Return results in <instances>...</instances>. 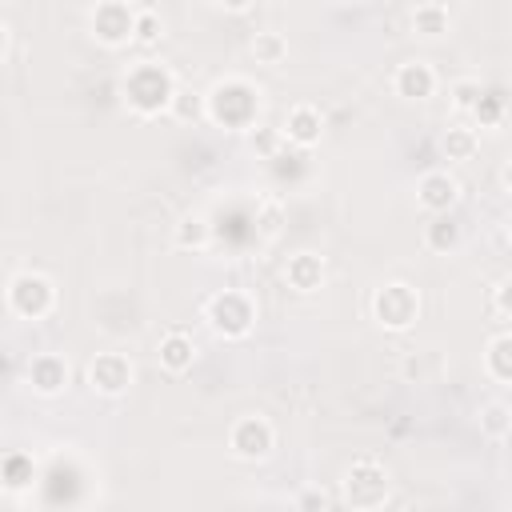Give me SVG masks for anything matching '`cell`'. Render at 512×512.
I'll return each instance as SVG.
<instances>
[{
  "label": "cell",
  "mask_w": 512,
  "mask_h": 512,
  "mask_svg": "<svg viewBox=\"0 0 512 512\" xmlns=\"http://www.w3.org/2000/svg\"><path fill=\"white\" fill-rule=\"evenodd\" d=\"M216 4H220L224 12H248V8L256 4V0H216Z\"/></svg>",
  "instance_id": "31"
},
{
  "label": "cell",
  "mask_w": 512,
  "mask_h": 512,
  "mask_svg": "<svg viewBox=\"0 0 512 512\" xmlns=\"http://www.w3.org/2000/svg\"><path fill=\"white\" fill-rule=\"evenodd\" d=\"M440 152H444L448 160L464 164V160H472V156L480 152V132L468 128V124H452V128H444V136H440Z\"/></svg>",
  "instance_id": "20"
},
{
  "label": "cell",
  "mask_w": 512,
  "mask_h": 512,
  "mask_svg": "<svg viewBox=\"0 0 512 512\" xmlns=\"http://www.w3.org/2000/svg\"><path fill=\"white\" fill-rule=\"evenodd\" d=\"M484 372L496 380V384H508L512 380V336L500 328L488 336L484 344Z\"/></svg>",
  "instance_id": "18"
},
{
  "label": "cell",
  "mask_w": 512,
  "mask_h": 512,
  "mask_svg": "<svg viewBox=\"0 0 512 512\" xmlns=\"http://www.w3.org/2000/svg\"><path fill=\"white\" fill-rule=\"evenodd\" d=\"M68 376H72V368L60 352H40V356L28 360V384H32L36 396H48V400L60 396L68 388Z\"/></svg>",
  "instance_id": "12"
},
{
  "label": "cell",
  "mask_w": 512,
  "mask_h": 512,
  "mask_svg": "<svg viewBox=\"0 0 512 512\" xmlns=\"http://www.w3.org/2000/svg\"><path fill=\"white\" fill-rule=\"evenodd\" d=\"M168 112L180 116V120H200V116H204V92H184V88H176Z\"/></svg>",
  "instance_id": "28"
},
{
  "label": "cell",
  "mask_w": 512,
  "mask_h": 512,
  "mask_svg": "<svg viewBox=\"0 0 512 512\" xmlns=\"http://www.w3.org/2000/svg\"><path fill=\"white\" fill-rule=\"evenodd\" d=\"M392 92L400 100H428V96H436V68L428 60H404L392 72Z\"/></svg>",
  "instance_id": "13"
},
{
  "label": "cell",
  "mask_w": 512,
  "mask_h": 512,
  "mask_svg": "<svg viewBox=\"0 0 512 512\" xmlns=\"http://www.w3.org/2000/svg\"><path fill=\"white\" fill-rule=\"evenodd\" d=\"M372 320L384 332H408L420 320V288L404 280H388L372 292Z\"/></svg>",
  "instance_id": "5"
},
{
  "label": "cell",
  "mask_w": 512,
  "mask_h": 512,
  "mask_svg": "<svg viewBox=\"0 0 512 512\" xmlns=\"http://www.w3.org/2000/svg\"><path fill=\"white\" fill-rule=\"evenodd\" d=\"M172 244H176L180 252H208V244H212V224H208L204 216L188 212V216H180V224H176V232H172Z\"/></svg>",
  "instance_id": "19"
},
{
  "label": "cell",
  "mask_w": 512,
  "mask_h": 512,
  "mask_svg": "<svg viewBox=\"0 0 512 512\" xmlns=\"http://www.w3.org/2000/svg\"><path fill=\"white\" fill-rule=\"evenodd\" d=\"M256 112H260V92L240 76L216 80L204 92V120H212V124H220L228 132L256 128Z\"/></svg>",
  "instance_id": "2"
},
{
  "label": "cell",
  "mask_w": 512,
  "mask_h": 512,
  "mask_svg": "<svg viewBox=\"0 0 512 512\" xmlns=\"http://www.w3.org/2000/svg\"><path fill=\"white\" fill-rule=\"evenodd\" d=\"M136 24V4L128 0H96L88 12V32L100 48H128Z\"/></svg>",
  "instance_id": "7"
},
{
  "label": "cell",
  "mask_w": 512,
  "mask_h": 512,
  "mask_svg": "<svg viewBox=\"0 0 512 512\" xmlns=\"http://www.w3.org/2000/svg\"><path fill=\"white\" fill-rule=\"evenodd\" d=\"M120 92H124V104H128L132 116L152 120V116L168 112V104L176 96V76L160 60H140V64H132L124 72Z\"/></svg>",
  "instance_id": "1"
},
{
  "label": "cell",
  "mask_w": 512,
  "mask_h": 512,
  "mask_svg": "<svg viewBox=\"0 0 512 512\" xmlns=\"http://www.w3.org/2000/svg\"><path fill=\"white\" fill-rule=\"evenodd\" d=\"M204 320L220 340H244L256 328V300L244 288H220L204 300Z\"/></svg>",
  "instance_id": "3"
},
{
  "label": "cell",
  "mask_w": 512,
  "mask_h": 512,
  "mask_svg": "<svg viewBox=\"0 0 512 512\" xmlns=\"http://www.w3.org/2000/svg\"><path fill=\"white\" fill-rule=\"evenodd\" d=\"M508 292H512V284L508 280H496L492 284V296H488V308H492V320L504 328L508 320H512V308H508Z\"/></svg>",
  "instance_id": "29"
},
{
  "label": "cell",
  "mask_w": 512,
  "mask_h": 512,
  "mask_svg": "<svg viewBox=\"0 0 512 512\" xmlns=\"http://www.w3.org/2000/svg\"><path fill=\"white\" fill-rule=\"evenodd\" d=\"M160 36H164V20H160V12H156V8H136L132 44H140V48H152V44H160Z\"/></svg>",
  "instance_id": "26"
},
{
  "label": "cell",
  "mask_w": 512,
  "mask_h": 512,
  "mask_svg": "<svg viewBox=\"0 0 512 512\" xmlns=\"http://www.w3.org/2000/svg\"><path fill=\"white\" fill-rule=\"evenodd\" d=\"M480 92H484V84H480L476 76H460V80H452V84H448V104H452V112H456V116H472Z\"/></svg>",
  "instance_id": "24"
},
{
  "label": "cell",
  "mask_w": 512,
  "mask_h": 512,
  "mask_svg": "<svg viewBox=\"0 0 512 512\" xmlns=\"http://www.w3.org/2000/svg\"><path fill=\"white\" fill-rule=\"evenodd\" d=\"M324 276H328V268H324V256L320 252H308V248H300V252H292L288 260H284V284L292 288V292H316L320 284H324Z\"/></svg>",
  "instance_id": "14"
},
{
  "label": "cell",
  "mask_w": 512,
  "mask_h": 512,
  "mask_svg": "<svg viewBox=\"0 0 512 512\" xmlns=\"http://www.w3.org/2000/svg\"><path fill=\"white\" fill-rule=\"evenodd\" d=\"M472 120H476L480 128H500V124H504V96L484 88L480 100H476V108H472Z\"/></svg>",
  "instance_id": "27"
},
{
  "label": "cell",
  "mask_w": 512,
  "mask_h": 512,
  "mask_svg": "<svg viewBox=\"0 0 512 512\" xmlns=\"http://www.w3.org/2000/svg\"><path fill=\"white\" fill-rule=\"evenodd\" d=\"M272 448H276V428L264 416H240V420H232V428H228V452L236 460L256 464V460H268Z\"/></svg>",
  "instance_id": "8"
},
{
  "label": "cell",
  "mask_w": 512,
  "mask_h": 512,
  "mask_svg": "<svg viewBox=\"0 0 512 512\" xmlns=\"http://www.w3.org/2000/svg\"><path fill=\"white\" fill-rule=\"evenodd\" d=\"M508 432H512V408L504 404V400H492V404H484L480 408V436H488V440H508Z\"/></svg>",
  "instance_id": "23"
},
{
  "label": "cell",
  "mask_w": 512,
  "mask_h": 512,
  "mask_svg": "<svg viewBox=\"0 0 512 512\" xmlns=\"http://www.w3.org/2000/svg\"><path fill=\"white\" fill-rule=\"evenodd\" d=\"M284 220H288V212H284V204H280L276 196H264V200L256 204V232H260L264 240H276V236L284 232Z\"/></svg>",
  "instance_id": "25"
},
{
  "label": "cell",
  "mask_w": 512,
  "mask_h": 512,
  "mask_svg": "<svg viewBox=\"0 0 512 512\" xmlns=\"http://www.w3.org/2000/svg\"><path fill=\"white\" fill-rule=\"evenodd\" d=\"M36 480V460L28 452H4L0 456V484L8 492H20V488H32Z\"/></svg>",
  "instance_id": "21"
},
{
  "label": "cell",
  "mask_w": 512,
  "mask_h": 512,
  "mask_svg": "<svg viewBox=\"0 0 512 512\" xmlns=\"http://www.w3.org/2000/svg\"><path fill=\"white\" fill-rule=\"evenodd\" d=\"M412 32L424 36V40H440L452 32V12L440 4V0H424L412 8Z\"/></svg>",
  "instance_id": "16"
},
{
  "label": "cell",
  "mask_w": 512,
  "mask_h": 512,
  "mask_svg": "<svg viewBox=\"0 0 512 512\" xmlns=\"http://www.w3.org/2000/svg\"><path fill=\"white\" fill-rule=\"evenodd\" d=\"M392 492V480H388V468L376 460V456H360L348 464L344 472V500L352 508H380Z\"/></svg>",
  "instance_id": "6"
},
{
  "label": "cell",
  "mask_w": 512,
  "mask_h": 512,
  "mask_svg": "<svg viewBox=\"0 0 512 512\" xmlns=\"http://www.w3.org/2000/svg\"><path fill=\"white\" fill-rule=\"evenodd\" d=\"M292 504H296V508H332V496H328V492H316V488H308V492L292 496Z\"/></svg>",
  "instance_id": "30"
},
{
  "label": "cell",
  "mask_w": 512,
  "mask_h": 512,
  "mask_svg": "<svg viewBox=\"0 0 512 512\" xmlns=\"http://www.w3.org/2000/svg\"><path fill=\"white\" fill-rule=\"evenodd\" d=\"M424 248L436 252V256H448V252L460 248V224L452 220V212H436L424 224Z\"/></svg>",
  "instance_id": "17"
},
{
  "label": "cell",
  "mask_w": 512,
  "mask_h": 512,
  "mask_svg": "<svg viewBox=\"0 0 512 512\" xmlns=\"http://www.w3.org/2000/svg\"><path fill=\"white\" fill-rule=\"evenodd\" d=\"M4 52H8V28L0 24V60H4Z\"/></svg>",
  "instance_id": "32"
},
{
  "label": "cell",
  "mask_w": 512,
  "mask_h": 512,
  "mask_svg": "<svg viewBox=\"0 0 512 512\" xmlns=\"http://www.w3.org/2000/svg\"><path fill=\"white\" fill-rule=\"evenodd\" d=\"M84 376H88V388H92L96 396L116 400V396H124V392L132 388V360H128L124 352H96V356L88 360Z\"/></svg>",
  "instance_id": "9"
},
{
  "label": "cell",
  "mask_w": 512,
  "mask_h": 512,
  "mask_svg": "<svg viewBox=\"0 0 512 512\" xmlns=\"http://www.w3.org/2000/svg\"><path fill=\"white\" fill-rule=\"evenodd\" d=\"M4 304L16 320H44L52 308H56V284L44 276V272H16L4 288Z\"/></svg>",
  "instance_id": "4"
},
{
  "label": "cell",
  "mask_w": 512,
  "mask_h": 512,
  "mask_svg": "<svg viewBox=\"0 0 512 512\" xmlns=\"http://www.w3.org/2000/svg\"><path fill=\"white\" fill-rule=\"evenodd\" d=\"M456 200H460V180L448 176L444 168H432V172H424V176L416 180V204H420L428 216L452 212Z\"/></svg>",
  "instance_id": "11"
},
{
  "label": "cell",
  "mask_w": 512,
  "mask_h": 512,
  "mask_svg": "<svg viewBox=\"0 0 512 512\" xmlns=\"http://www.w3.org/2000/svg\"><path fill=\"white\" fill-rule=\"evenodd\" d=\"M320 136H324V116H320V108H316V104H292V108L284 112L280 140H288L292 148L308 152V148H316V144H320Z\"/></svg>",
  "instance_id": "10"
},
{
  "label": "cell",
  "mask_w": 512,
  "mask_h": 512,
  "mask_svg": "<svg viewBox=\"0 0 512 512\" xmlns=\"http://www.w3.org/2000/svg\"><path fill=\"white\" fill-rule=\"evenodd\" d=\"M336 4H364V0H336Z\"/></svg>",
  "instance_id": "33"
},
{
  "label": "cell",
  "mask_w": 512,
  "mask_h": 512,
  "mask_svg": "<svg viewBox=\"0 0 512 512\" xmlns=\"http://www.w3.org/2000/svg\"><path fill=\"white\" fill-rule=\"evenodd\" d=\"M252 60L256 64H268V68H280L288 60V36L284 32H256L252 44H248Z\"/></svg>",
  "instance_id": "22"
},
{
  "label": "cell",
  "mask_w": 512,
  "mask_h": 512,
  "mask_svg": "<svg viewBox=\"0 0 512 512\" xmlns=\"http://www.w3.org/2000/svg\"><path fill=\"white\" fill-rule=\"evenodd\" d=\"M196 356H200V348H196V340H192L184 328L164 332L160 344H156V360H160V368H164L168 376H184V372L196 364Z\"/></svg>",
  "instance_id": "15"
}]
</instances>
